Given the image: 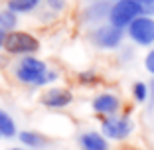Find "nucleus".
<instances>
[{
    "label": "nucleus",
    "instance_id": "nucleus-19",
    "mask_svg": "<svg viewBox=\"0 0 154 150\" xmlns=\"http://www.w3.org/2000/svg\"><path fill=\"white\" fill-rule=\"evenodd\" d=\"M144 69L154 77V47H152V50H148V54L144 55Z\"/></svg>",
    "mask_w": 154,
    "mask_h": 150
},
{
    "label": "nucleus",
    "instance_id": "nucleus-14",
    "mask_svg": "<svg viewBox=\"0 0 154 150\" xmlns=\"http://www.w3.org/2000/svg\"><path fill=\"white\" fill-rule=\"evenodd\" d=\"M16 28H18V14H14L8 8H2L0 10V30H4L6 34H10Z\"/></svg>",
    "mask_w": 154,
    "mask_h": 150
},
{
    "label": "nucleus",
    "instance_id": "nucleus-13",
    "mask_svg": "<svg viewBox=\"0 0 154 150\" xmlns=\"http://www.w3.org/2000/svg\"><path fill=\"white\" fill-rule=\"evenodd\" d=\"M0 136L4 138H14L18 136V128L10 113H6L4 109H0Z\"/></svg>",
    "mask_w": 154,
    "mask_h": 150
},
{
    "label": "nucleus",
    "instance_id": "nucleus-9",
    "mask_svg": "<svg viewBox=\"0 0 154 150\" xmlns=\"http://www.w3.org/2000/svg\"><path fill=\"white\" fill-rule=\"evenodd\" d=\"M109 10H111V2L107 0H99V2H93L83 10V20L87 24H103L105 18H109Z\"/></svg>",
    "mask_w": 154,
    "mask_h": 150
},
{
    "label": "nucleus",
    "instance_id": "nucleus-5",
    "mask_svg": "<svg viewBox=\"0 0 154 150\" xmlns=\"http://www.w3.org/2000/svg\"><path fill=\"white\" fill-rule=\"evenodd\" d=\"M91 41L101 50H117L125 41V30L113 26L109 22H103L91 32Z\"/></svg>",
    "mask_w": 154,
    "mask_h": 150
},
{
    "label": "nucleus",
    "instance_id": "nucleus-8",
    "mask_svg": "<svg viewBox=\"0 0 154 150\" xmlns=\"http://www.w3.org/2000/svg\"><path fill=\"white\" fill-rule=\"evenodd\" d=\"M40 101L48 109H65L73 103V93L67 87H50L42 93Z\"/></svg>",
    "mask_w": 154,
    "mask_h": 150
},
{
    "label": "nucleus",
    "instance_id": "nucleus-20",
    "mask_svg": "<svg viewBox=\"0 0 154 150\" xmlns=\"http://www.w3.org/2000/svg\"><path fill=\"white\" fill-rule=\"evenodd\" d=\"M6 36H8V34H6L4 30H0V51L4 50V44H6Z\"/></svg>",
    "mask_w": 154,
    "mask_h": 150
},
{
    "label": "nucleus",
    "instance_id": "nucleus-6",
    "mask_svg": "<svg viewBox=\"0 0 154 150\" xmlns=\"http://www.w3.org/2000/svg\"><path fill=\"white\" fill-rule=\"evenodd\" d=\"M128 40L140 47H150L154 46V18L152 16H138L131 26L127 28Z\"/></svg>",
    "mask_w": 154,
    "mask_h": 150
},
{
    "label": "nucleus",
    "instance_id": "nucleus-4",
    "mask_svg": "<svg viewBox=\"0 0 154 150\" xmlns=\"http://www.w3.org/2000/svg\"><path fill=\"white\" fill-rule=\"evenodd\" d=\"M134 130V123L128 115H115L101 121V134L107 140H125Z\"/></svg>",
    "mask_w": 154,
    "mask_h": 150
},
{
    "label": "nucleus",
    "instance_id": "nucleus-1",
    "mask_svg": "<svg viewBox=\"0 0 154 150\" xmlns=\"http://www.w3.org/2000/svg\"><path fill=\"white\" fill-rule=\"evenodd\" d=\"M14 77L22 85L28 87H44L54 83L59 77L55 69H50L45 61L38 59L36 55H24L14 65Z\"/></svg>",
    "mask_w": 154,
    "mask_h": 150
},
{
    "label": "nucleus",
    "instance_id": "nucleus-11",
    "mask_svg": "<svg viewBox=\"0 0 154 150\" xmlns=\"http://www.w3.org/2000/svg\"><path fill=\"white\" fill-rule=\"evenodd\" d=\"M18 140L24 148H30V150H38L42 146H45V136L38 130H20L18 132Z\"/></svg>",
    "mask_w": 154,
    "mask_h": 150
},
{
    "label": "nucleus",
    "instance_id": "nucleus-7",
    "mask_svg": "<svg viewBox=\"0 0 154 150\" xmlns=\"http://www.w3.org/2000/svg\"><path fill=\"white\" fill-rule=\"evenodd\" d=\"M121 107H122L121 97L115 95V93H111V91L99 93V95H95V97H93V101H91V109L95 111L97 115L105 117V118L119 115Z\"/></svg>",
    "mask_w": 154,
    "mask_h": 150
},
{
    "label": "nucleus",
    "instance_id": "nucleus-21",
    "mask_svg": "<svg viewBox=\"0 0 154 150\" xmlns=\"http://www.w3.org/2000/svg\"><path fill=\"white\" fill-rule=\"evenodd\" d=\"M8 150H30V148H24V146H14V148H8Z\"/></svg>",
    "mask_w": 154,
    "mask_h": 150
},
{
    "label": "nucleus",
    "instance_id": "nucleus-12",
    "mask_svg": "<svg viewBox=\"0 0 154 150\" xmlns=\"http://www.w3.org/2000/svg\"><path fill=\"white\" fill-rule=\"evenodd\" d=\"M44 0H8L6 2V8L12 10L14 14H30L34 10H38V6Z\"/></svg>",
    "mask_w": 154,
    "mask_h": 150
},
{
    "label": "nucleus",
    "instance_id": "nucleus-18",
    "mask_svg": "<svg viewBox=\"0 0 154 150\" xmlns=\"http://www.w3.org/2000/svg\"><path fill=\"white\" fill-rule=\"evenodd\" d=\"M144 16H154V0H134Z\"/></svg>",
    "mask_w": 154,
    "mask_h": 150
},
{
    "label": "nucleus",
    "instance_id": "nucleus-17",
    "mask_svg": "<svg viewBox=\"0 0 154 150\" xmlns=\"http://www.w3.org/2000/svg\"><path fill=\"white\" fill-rule=\"evenodd\" d=\"M77 81L81 83V85H93V83L97 81V73L93 71V69H85V71H81L79 75H77Z\"/></svg>",
    "mask_w": 154,
    "mask_h": 150
},
{
    "label": "nucleus",
    "instance_id": "nucleus-22",
    "mask_svg": "<svg viewBox=\"0 0 154 150\" xmlns=\"http://www.w3.org/2000/svg\"><path fill=\"white\" fill-rule=\"evenodd\" d=\"M0 138H2V136H0Z\"/></svg>",
    "mask_w": 154,
    "mask_h": 150
},
{
    "label": "nucleus",
    "instance_id": "nucleus-3",
    "mask_svg": "<svg viewBox=\"0 0 154 150\" xmlns=\"http://www.w3.org/2000/svg\"><path fill=\"white\" fill-rule=\"evenodd\" d=\"M138 16H142V10L134 0H117V2L111 4L107 22L121 28V30H127Z\"/></svg>",
    "mask_w": 154,
    "mask_h": 150
},
{
    "label": "nucleus",
    "instance_id": "nucleus-15",
    "mask_svg": "<svg viewBox=\"0 0 154 150\" xmlns=\"http://www.w3.org/2000/svg\"><path fill=\"white\" fill-rule=\"evenodd\" d=\"M150 97V87L146 85L144 81H134L132 83V99L136 101L138 105L146 103Z\"/></svg>",
    "mask_w": 154,
    "mask_h": 150
},
{
    "label": "nucleus",
    "instance_id": "nucleus-16",
    "mask_svg": "<svg viewBox=\"0 0 154 150\" xmlns=\"http://www.w3.org/2000/svg\"><path fill=\"white\" fill-rule=\"evenodd\" d=\"M65 6H67L65 0H44V8L48 10V12H51L54 16L61 14L65 10Z\"/></svg>",
    "mask_w": 154,
    "mask_h": 150
},
{
    "label": "nucleus",
    "instance_id": "nucleus-2",
    "mask_svg": "<svg viewBox=\"0 0 154 150\" xmlns=\"http://www.w3.org/2000/svg\"><path fill=\"white\" fill-rule=\"evenodd\" d=\"M4 50L8 55H34L40 51V40L24 30H14L6 36Z\"/></svg>",
    "mask_w": 154,
    "mask_h": 150
},
{
    "label": "nucleus",
    "instance_id": "nucleus-10",
    "mask_svg": "<svg viewBox=\"0 0 154 150\" xmlns=\"http://www.w3.org/2000/svg\"><path fill=\"white\" fill-rule=\"evenodd\" d=\"M81 150H109V140L97 130H87L79 136Z\"/></svg>",
    "mask_w": 154,
    "mask_h": 150
}]
</instances>
